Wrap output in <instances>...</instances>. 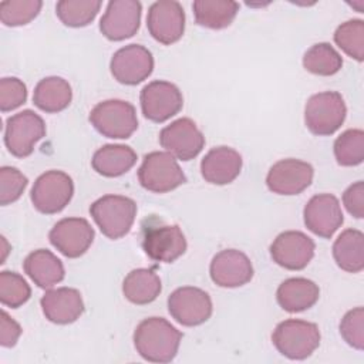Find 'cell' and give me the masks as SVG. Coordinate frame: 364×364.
I'll list each match as a JSON object with an SVG mask.
<instances>
[{"instance_id":"6da1fadb","label":"cell","mask_w":364,"mask_h":364,"mask_svg":"<svg viewBox=\"0 0 364 364\" xmlns=\"http://www.w3.org/2000/svg\"><path fill=\"white\" fill-rule=\"evenodd\" d=\"M182 333L162 317L142 320L134 331L136 353L151 363H169L175 358Z\"/></svg>"},{"instance_id":"7a4b0ae2","label":"cell","mask_w":364,"mask_h":364,"mask_svg":"<svg viewBox=\"0 0 364 364\" xmlns=\"http://www.w3.org/2000/svg\"><path fill=\"white\" fill-rule=\"evenodd\" d=\"M320 330L316 323L289 318L279 323L272 334L277 351L290 360H304L320 346Z\"/></svg>"},{"instance_id":"3957f363","label":"cell","mask_w":364,"mask_h":364,"mask_svg":"<svg viewBox=\"0 0 364 364\" xmlns=\"http://www.w3.org/2000/svg\"><path fill=\"white\" fill-rule=\"evenodd\" d=\"M90 213L102 235L115 240L131 230L136 216V203L122 195H105L90 206Z\"/></svg>"},{"instance_id":"277c9868","label":"cell","mask_w":364,"mask_h":364,"mask_svg":"<svg viewBox=\"0 0 364 364\" xmlns=\"http://www.w3.org/2000/svg\"><path fill=\"white\" fill-rule=\"evenodd\" d=\"M90 122L104 136L127 139L138 128V118L132 104L124 100H105L90 112Z\"/></svg>"},{"instance_id":"5b68a950","label":"cell","mask_w":364,"mask_h":364,"mask_svg":"<svg viewBox=\"0 0 364 364\" xmlns=\"http://www.w3.org/2000/svg\"><path fill=\"white\" fill-rule=\"evenodd\" d=\"M346 114L347 108L341 94L337 91H324L307 100L304 122L311 134L326 136L334 134L343 125Z\"/></svg>"},{"instance_id":"8992f818","label":"cell","mask_w":364,"mask_h":364,"mask_svg":"<svg viewBox=\"0 0 364 364\" xmlns=\"http://www.w3.org/2000/svg\"><path fill=\"white\" fill-rule=\"evenodd\" d=\"M138 179L144 189L165 193L186 182V176L169 152L154 151L144 156L138 169Z\"/></svg>"},{"instance_id":"52a82bcc","label":"cell","mask_w":364,"mask_h":364,"mask_svg":"<svg viewBox=\"0 0 364 364\" xmlns=\"http://www.w3.org/2000/svg\"><path fill=\"white\" fill-rule=\"evenodd\" d=\"M74 193L73 179L63 171H47L41 173L31 188L34 208L46 215L61 212Z\"/></svg>"},{"instance_id":"ba28073f","label":"cell","mask_w":364,"mask_h":364,"mask_svg":"<svg viewBox=\"0 0 364 364\" xmlns=\"http://www.w3.org/2000/svg\"><path fill=\"white\" fill-rule=\"evenodd\" d=\"M46 135L43 118L31 109L11 115L6 121L4 144L9 152L17 158H26L34 151V145Z\"/></svg>"},{"instance_id":"9c48e42d","label":"cell","mask_w":364,"mask_h":364,"mask_svg":"<svg viewBox=\"0 0 364 364\" xmlns=\"http://www.w3.org/2000/svg\"><path fill=\"white\" fill-rule=\"evenodd\" d=\"M141 109L145 118L152 122H164L176 115L183 105L182 92L169 81H151L139 95Z\"/></svg>"},{"instance_id":"30bf717a","label":"cell","mask_w":364,"mask_h":364,"mask_svg":"<svg viewBox=\"0 0 364 364\" xmlns=\"http://www.w3.org/2000/svg\"><path fill=\"white\" fill-rule=\"evenodd\" d=\"M159 144L172 156L191 161L205 146V136L191 118H179L159 132Z\"/></svg>"},{"instance_id":"8fae6325","label":"cell","mask_w":364,"mask_h":364,"mask_svg":"<svg viewBox=\"0 0 364 364\" xmlns=\"http://www.w3.org/2000/svg\"><path fill=\"white\" fill-rule=\"evenodd\" d=\"M168 310L179 324L193 327L205 323L210 317L212 300L205 290L185 286L171 293L168 297Z\"/></svg>"},{"instance_id":"7c38bea8","label":"cell","mask_w":364,"mask_h":364,"mask_svg":"<svg viewBox=\"0 0 364 364\" xmlns=\"http://www.w3.org/2000/svg\"><path fill=\"white\" fill-rule=\"evenodd\" d=\"M146 27L154 40L169 46L176 43L185 31V13L175 0H159L151 4Z\"/></svg>"},{"instance_id":"4fadbf2b","label":"cell","mask_w":364,"mask_h":364,"mask_svg":"<svg viewBox=\"0 0 364 364\" xmlns=\"http://www.w3.org/2000/svg\"><path fill=\"white\" fill-rule=\"evenodd\" d=\"M112 77L125 85H136L154 70L152 53L141 44H129L114 53L109 63Z\"/></svg>"},{"instance_id":"5bb4252c","label":"cell","mask_w":364,"mask_h":364,"mask_svg":"<svg viewBox=\"0 0 364 364\" xmlns=\"http://www.w3.org/2000/svg\"><path fill=\"white\" fill-rule=\"evenodd\" d=\"M94 236L92 226L84 218H64L48 233L51 245L70 259L82 256L91 246Z\"/></svg>"},{"instance_id":"9a60e30c","label":"cell","mask_w":364,"mask_h":364,"mask_svg":"<svg viewBox=\"0 0 364 364\" xmlns=\"http://www.w3.org/2000/svg\"><path fill=\"white\" fill-rule=\"evenodd\" d=\"M314 169L309 162L287 158L277 161L267 172L266 185L277 195H299L307 189L313 181Z\"/></svg>"},{"instance_id":"2e32d148","label":"cell","mask_w":364,"mask_h":364,"mask_svg":"<svg viewBox=\"0 0 364 364\" xmlns=\"http://www.w3.org/2000/svg\"><path fill=\"white\" fill-rule=\"evenodd\" d=\"M142 6L136 0L109 1L100 21V30L111 41H122L136 34Z\"/></svg>"},{"instance_id":"e0dca14e","label":"cell","mask_w":364,"mask_h":364,"mask_svg":"<svg viewBox=\"0 0 364 364\" xmlns=\"http://www.w3.org/2000/svg\"><path fill=\"white\" fill-rule=\"evenodd\" d=\"M313 239L299 230L282 232L270 245L273 262L287 270L304 269L314 256Z\"/></svg>"},{"instance_id":"ac0fdd59","label":"cell","mask_w":364,"mask_h":364,"mask_svg":"<svg viewBox=\"0 0 364 364\" xmlns=\"http://www.w3.org/2000/svg\"><path fill=\"white\" fill-rule=\"evenodd\" d=\"M142 247L152 260L172 263L185 253L186 239L178 225H156L145 229Z\"/></svg>"},{"instance_id":"d6986e66","label":"cell","mask_w":364,"mask_h":364,"mask_svg":"<svg viewBox=\"0 0 364 364\" xmlns=\"http://www.w3.org/2000/svg\"><path fill=\"white\" fill-rule=\"evenodd\" d=\"M303 218L307 229L324 239H330L344 222L340 202L330 193L314 195L306 203Z\"/></svg>"},{"instance_id":"ffe728a7","label":"cell","mask_w":364,"mask_h":364,"mask_svg":"<svg viewBox=\"0 0 364 364\" xmlns=\"http://www.w3.org/2000/svg\"><path fill=\"white\" fill-rule=\"evenodd\" d=\"M210 279L220 287H240L253 277L250 259L240 250L225 249L216 253L209 267Z\"/></svg>"},{"instance_id":"44dd1931","label":"cell","mask_w":364,"mask_h":364,"mask_svg":"<svg viewBox=\"0 0 364 364\" xmlns=\"http://www.w3.org/2000/svg\"><path fill=\"white\" fill-rule=\"evenodd\" d=\"M46 318L55 324L74 323L84 311L81 293L73 287L47 290L40 300Z\"/></svg>"},{"instance_id":"7402d4cb","label":"cell","mask_w":364,"mask_h":364,"mask_svg":"<svg viewBox=\"0 0 364 364\" xmlns=\"http://www.w3.org/2000/svg\"><path fill=\"white\" fill-rule=\"evenodd\" d=\"M242 169L240 154L230 146L212 148L200 162L203 179L213 185H228L235 181Z\"/></svg>"},{"instance_id":"603a6c76","label":"cell","mask_w":364,"mask_h":364,"mask_svg":"<svg viewBox=\"0 0 364 364\" xmlns=\"http://www.w3.org/2000/svg\"><path fill=\"white\" fill-rule=\"evenodd\" d=\"M320 296L318 286L304 277H291L280 283L276 291L279 306L289 313H299L313 307Z\"/></svg>"},{"instance_id":"cb8c5ba5","label":"cell","mask_w":364,"mask_h":364,"mask_svg":"<svg viewBox=\"0 0 364 364\" xmlns=\"http://www.w3.org/2000/svg\"><path fill=\"white\" fill-rule=\"evenodd\" d=\"M136 162L135 151L128 145L107 144L98 148L91 159L94 171L107 178L121 176Z\"/></svg>"},{"instance_id":"d4e9b609","label":"cell","mask_w":364,"mask_h":364,"mask_svg":"<svg viewBox=\"0 0 364 364\" xmlns=\"http://www.w3.org/2000/svg\"><path fill=\"white\" fill-rule=\"evenodd\" d=\"M27 276L41 289H50L64 279L63 262L47 249L31 252L23 263Z\"/></svg>"},{"instance_id":"484cf974","label":"cell","mask_w":364,"mask_h":364,"mask_svg":"<svg viewBox=\"0 0 364 364\" xmlns=\"http://www.w3.org/2000/svg\"><path fill=\"white\" fill-rule=\"evenodd\" d=\"M73 100L71 85L61 77H46L40 80L34 88V105L48 114L65 109Z\"/></svg>"},{"instance_id":"4316f807","label":"cell","mask_w":364,"mask_h":364,"mask_svg":"<svg viewBox=\"0 0 364 364\" xmlns=\"http://www.w3.org/2000/svg\"><path fill=\"white\" fill-rule=\"evenodd\" d=\"M333 257L337 266L348 273L364 269V235L357 229H346L333 245Z\"/></svg>"},{"instance_id":"83f0119b","label":"cell","mask_w":364,"mask_h":364,"mask_svg":"<svg viewBox=\"0 0 364 364\" xmlns=\"http://www.w3.org/2000/svg\"><path fill=\"white\" fill-rule=\"evenodd\" d=\"M162 290L161 279L152 269H134L122 283L125 299L134 304H148L154 301Z\"/></svg>"},{"instance_id":"f1b7e54d","label":"cell","mask_w":364,"mask_h":364,"mask_svg":"<svg viewBox=\"0 0 364 364\" xmlns=\"http://www.w3.org/2000/svg\"><path fill=\"white\" fill-rule=\"evenodd\" d=\"M192 9L199 26L220 30L232 24L239 11V4L232 0H196Z\"/></svg>"},{"instance_id":"f546056e","label":"cell","mask_w":364,"mask_h":364,"mask_svg":"<svg viewBox=\"0 0 364 364\" xmlns=\"http://www.w3.org/2000/svg\"><path fill=\"white\" fill-rule=\"evenodd\" d=\"M303 67L316 75H334L343 67V58L328 43L311 46L303 55Z\"/></svg>"},{"instance_id":"4dcf8cb0","label":"cell","mask_w":364,"mask_h":364,"mask_svg":"<svg viewBox=\"0 0 364 364\" xmlns=\"http://www.w3.org/2000/svg\"><path fill=\"white\" fill-rule=\"evenodd\" d=\"M101 9V1L95 0H61L55 6L57 17L68 27L88 26Z\"/></svg>"},{"instance_id":"1f68e13d","label":"cell","mask_w":364,"mask_h":364,"mask_svg":"<svg viewBox=\"0 0 364 364\" xmlns=\"http://www.w3.org/2000/svg\"><path fill=\"white\" fill-rule=\"evenodd\" d=\"M334 156L341 166H355L364 159V132L347 129L334 141Z\"/></svg>"},{"instance_id":"d6a6232c","label":"cell","mask_w":364,"mask_h":364,"mask_svg":"<svg viewBox=\"0 0 364 364\" xmlns=\"http://www.w3.org/2000/svg\"><path fill=\"white\" fill-rule=\"evenodd\" d=\"M334 41L347 55L357 61H363L364 21L360 18H353L340 24L334 33Z\"/></svg>"},{"instance_id":"836d02e7","label":"cell","mask_w":364,"mask_h":364,"mask_svg":"<svg viewBox=\"0 0 364 364\" xmlns=\"http://www.w3.org/2000/svg\"><path fill=\"white\" fill-rule=\"evenodd\" d=\"M43 3L40 0H6L0 3V20L4 26L17 27L34 20Z\"/></svg>"},{"instance_id":"e575fe53","label":"cell","mask_w":364,"mask_h":364,"mask_svg":"<svg viewBox=\"0 0 364 364\" xmlns=\"http://www.w3.org/2000/svg\"><path fill=\"white\" fill-rule=\"evenodd\" d=\"M31 296L27 282L16 272L3 270L0 273V301L11 309L23 306Z\"/></svg>"},{"instance_id":"d590c367","label":"cell","mask_w":364,"mask_h":364,"mask_svg":"<svg viewBox=\"0 0 364 364\" xmlns=\"http://www.w3.org/2000/svg\"><path fill=\"white\" fill-rule=\"evenodd\" d=\"M27 178L14 166L0 168V205L16 202L27 186Z\"/></svg>"},{"instance_id":"8d00e7d4","label":"cell","mask_w":364,"mask_h":364,"mask_svg":"<svg viewBox=\"0 0 364 364\" xmlns=\"http://www.w3.org/2000/svg\"><path fill=\"white\" fill-rule=\"evenodd\" d=\"M340 334L344 341L357 348H364V309L355 307L344 314L340 323Z\"/></svg>"},{"instance_id":"74e56055","label":"cell","mask_w":364,"mask_h":364,"mask_svg":"<svg viewBox=\"0 0 364 364\" xmlns=\"http://www.w3.org/2000/svg\"><path fill=\"white\" fill-rule=\"evenodd\" d=\"M27 100L26 84L16 77H4L0 80V109L11 111L23 105Z\"/></svg>"},{"instance_id":"f35d334b","label":"cell","mask_w":364,"mask_h":364,"mask_svg":"<svg viewBox=\"0 0 364 364\" xmlns=\"http://www.w3.org/2000/svg\"><path fill=\"white\" fill-rule=\"evenodd\" d=\"M343 203L347 212L357 218H364V182L357 181L355 183L350 185L343 193Z\"/></svg>"},{"instance_id":"ab89813d","label":"cell","mask_w":364,"mask_h":364,"mask_svg":"<svg viewBox=\"0 0 364 364\" xmlns=\"http://www.w3.org/2000/svg\"><path fill=\"white\" fill-rule=\"evenodd\" d=\"M21 334L20 324L7 314L6 310H1L0 318V344L3 347H13Z\"/></svg>"}]
</instances>
